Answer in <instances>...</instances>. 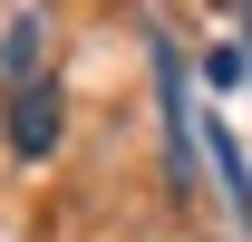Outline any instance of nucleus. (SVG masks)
<instances>
[{"label": "nucleus", "mask_w": 252, "mask_h": 242, "mask_svg": "<svg viewBox=\"0 0 252 242\" xmlns=\"http://www.w3.org/2000/svg\"><path fill=\"white\" fill-rule=\"evenodd\" d=\"M0 78H10V88H30V78H39V10H20V20L0 30Z\"/></svg>", "instance_id": "f03ea898"}, {"label": "nucleus", "mask_w": 252, "mask_h": 242, "mask_svg": "<svg viewBox=\"0 0 252 242\" xmlns=\"http://www.w3.org/2000/svg\"><path fill=\"white\" fill-rule=\"evenodd\" d=\"M59 88H49V78H30V88H10V155H30V165H39V155H49V146H59Z\"/></svg>", "instance_id": "f257e3e1"}]
</instances>
